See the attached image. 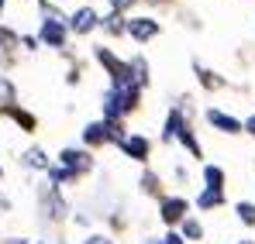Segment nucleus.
<instances>
[{"mask_svg": "<svg viewBox=\"0 0 255 244\" xmlns=\"http://www.w3.org/2000/svg\"><path fill=\"white\" fill-rule=\"evenodd\" d=\"M35 244H48V241H35Z\"/></svg>", "mask_w": 255, "mask_h": 244, "instance_id": "33", "label": "nucleus"}, {"mask_svg": "<svg viewBox=\"0 0 255 244\" xmlns=\"http://www.w3.org/2000/svg\"><path fill=\"white\" fill-rule=\"evenodd\" d=\"M138 100H141V86H111L104 93V121H125L128 114L138 110Z\"/></svg>", "mask_w": 255, "mask_h": 244, "instance_id": "1", "label": "nucleus"}, {"mask_svg": "<svg viewBox=\"0 0 255 244\" xmlns=\"http://www.w3.org/2000/svg\"><path fill=\"white\" fill-rule=\"evenodd\" d=\"M0 14H3V0H0Z\"/></svg>", "mask_w": 255, "mask_h": 244, "instance_id": "31", "label": "nucleus"}, {"mask_svg": "<svg viewBox=\"0 0 255 244\" xmlns=\"http://www.w3.org/2000/svg\"><path fill=\"white\" fill-rule=\"evenodd\" d=\"M118 148H121V155H125V159H131V162H141V165L148 162V155H152V141H148L145 134H138V131H134V134H128Z\"/></svg>", "mask_w": 255, "mask_h": 244, "instance_id": "6", "label": "nucleus"}, {"mask_svg": "<svg viewBox=\"0 0 255 244\" xmlns=\"http://www.w3.org/2000/svg\"><path fill=\"white\" fill-rule=\"evenodd\" d=\"M0 114H3V117H10V121L17 124L24 134H35V131H38V117H35V114H28V110H24V107H17V103H0Z\"/></svg>", "mask_w": 255, "mask_h": 244, "instance_id": "9", "label": "nucleus"}, {"mask_svg": "<svg viewBox=\"0 0 255 244\" xmlns=\"http://www.w3.org/2000/svg\"><path fill=\"white\" fill-rule=\"evenodd\" d=\"M21 165H24V168H35V172H48V168H52V159H48L45 148L31 145V148L21 152Z\"/></svg>", "mask_w": 255, "mask_h": 244, "instance_id": "12", "label": "nucleus"}, {"mask_svg": "<svg viewBox=\"0 0 255 244\" xmlns=\"http://www.w3.org/2000/svg\"><path fill=\"white\" fill-rule=\"evenodd\" d=\"M24 48H28V52H35V48H38V38H35V35H24Z\"/></svg>", "mask_w": 255, "mask_h": 244, "instance_id": "25", "label": "nucleus"}, {"mask_svg": "<svg viewBox=\"0 0 255 244\" xmlns=\"http://www.w3.org/2000/svg\"><path fill=\"white\" fill-rule=\"evenodd\" d=\"M66 38H69V31H66L62 21H55V17H45V21H42L38 41H45L48 48H66Z\"/></svg>", "mask_w": 255, "mask_h": 244, "instance_id": "7", "label": "nucleus"}, {"mask_svg": "<svg viewBox=\"0 0 255 244\" xmlns=\"http://www.w3.org/2000/svg\"><path fill=\"white\" fill-rule=\"evenodd\" d=\"M204 121L211 124L214 131H221V134H242V131H245V121H238L235 114H228V110H221V107H207V110H204Z\"/></svg>", "mask_w": 255, "mask_h": 244, "instance_id": "5", "label": "nucleus"}, {"mask_svg": "<svg viewBox=\"0 0 255 244\" xmlns=\"http://www.w3.org/2000/svg\"><path fill=\"white\" fill-rule=\"evenodd\" d=\"M55 162L62 165V168H69L76 179H83V175L93 172V155H90V148H73V145H69V148H62V152H59V159H55Z\"/></svg>", "mask_w": 255, "mask_h": 244, "instance_id": "4", "label": "nucleus"}, {"mask_svg": "<svg viewBox=\"0 0 255 244\" xmlns=\"http://www.w3.org/2000/svg\"><path fill=\"white\" fill-rule=\"evenodd\" d=\"M83 145L90 148V152H93V148L111 145V124L104 121V117H100V121H90V124L83 127Z\"/></svg>", "mask_w": 255, "mask_h": 244, "instance_id": "8", "label": "nucleus"}, {"mask_svg": "<svg viewBox=\"0 0 255 244\" xmlns=\"http://www.w3.org/2000/svg\"><path fill=\"white\" fill-rule=\"evenodd\" d=\"M38 203H42L45 220H52V224H62L66 213H69V203L62 200V189H55V186H48V182H45L42 193H38Z\"/></svg>", "mask_w": 255, "mask_h": 244, "instance_id": "3", "label": "nucleus"}, {"mask_svg": "<svg viewBox=\"0 0 255 244\" xmlns=\"http://www.w3.org/2000/svg\"><path fill=\"white\" fill-rule=\"evenodd\" d=\"M128 31H131L134 41H148V38L159 35V21H152V17H134V21H128Z\"/></svg>", "mask_w": 255, "mask_h": 244, "instance_id": "14", "label": "nucleus"}, {"mask_svg": "<svg viewBox=\"0 0 255 244\" xmlns=\"http://www.w3.org/2000/svg\"><path fill=\"white\" fill-rule=\"evenodd\" d=\"M80 244H114V238L111 234H86Z\"/></svg>", "mask_w": 255, "mask_h": 244, "instance_id": "21", "label": "nucleus"}, {"mask_svg": "<svg viewBox=\"0 0 255 244\" xmlns=\"http://www.w3.org/2000/svg\"><path fill=\"white\" fill-rule=\"evenodd\" d=\"M162 244H186V241H183L179 231H166V234H162Z\"/></svg>", "mask_w": 255, "mask_h": 244, "instance_id": "23", "label": "nucleus"}, {"mask_svg": "<svg viewBox=\"0 0 255 244\" xmlns=\"http://www.w3.org/2000/svg\"><path fill=\"white\" fill-rule=\"evenodd\" d=\"M10 206H14V203H10V200H7V196L0 193V213H10Z\"/></svg>", "mask_w": 255, "mask_h": 244, "instance_id": "26", "label": "nucleus"}, {"mask_svg": "<svg viewBox=\"0 0 255 244\" xmlns=\"http://www.w3.org/2000/svg\"><path fill=\"white\" fill-rule=\"evenodd\" d=\"M235 213H238V220H242L245 227H255V203H252V200L235 203Z\"/></svg>", "mask_w": 255, "mask_h": 244, "instance_id": "19", "label": "nucleus"}, {"mask_svg": "<svg viewBox=\"0 0 255 244\" xmlns=\"http://www.w3.org/2000/svg\"><path fill=\"white\" fill-rule=\"evenodd\" d=\"M245 134H252V138H255V110L245 117Z\"/></svg>", "mask_w": 255, "mask_h": 244, "instance_id": "24", "label": "nucleus"}, {"mask_svg": "<svg viewBox=\"0 0 255 244\" xmlns=\"http://www.w3.org/2000/svg\"><path fill=\"white\" fill-rule=\"evenodd\" d=\"M3 244H31V241H28V238H7Z\"/></svg>", "mask_w": 255, "mask_h": 244, "instance_id": "28", "label": "nucleus"}, {"mask_svg": "<svg viewBox=\"0 0 255 244\" xmlns=\"http://www.w3.org/2000/svg\"><path fill=\"white\" fill-rule=\"evenodd\" d=\"M190 206H193V203H190L186 196H179V193H176V196H169V193H166V196L159 200V220H162L169 231H176V227L190 217Z\"/></svg>", "mask_w": 255, "mask_h": 244, "instance_id": "2", "label": "nucleus"}, {"mask_svg": "<svg viewBox=\"0 0 255 244\" xmlns=\"http://www.w3.org/2000/svg\"><path fill=\"white\" fill-rule=\"evenodd\" d=\"M200 182H204V189H224L228 186V172L221 168V165H200Z\"/></svg>", "mask_w": 255, "mask_h": 244, "instance_id": "13", "label": "nucleus"}, {"mask_svg": "<svg viewBox=\"0 0 255 244\" xmlns=\"http://www.w3.org/2000/svg\"><path fill=\"white\" fill-rule=\"evenodd\" d=\"M0 41H3V48H14V45H17V35L7 31V28H0ZM0 59H3V52H0Z\"/></svg>", "mask_w": 255, "mask_h": 244, "instance_id": "22", "label": "nucleus"}, {"mask_svg": "<svg viewBox=\"0 0 255 244\" xmlns=\"http://www.w3.org/2000/svg\"><path fill=\"white\" fill-rule=\"evenodd\" d=\"M141 244H162V238H145Z\"/></svg>", "mask_w": 255, "mask_h": 244, "instance_id": "29", "label": "nucleus"}, {"mask_svg": "<svg viewBox=\"0 0 255 244\" xmlns=\"http://www.w3.org/2000/svg\"><path fill=\"white\" fill-rule=\"evenodd\" d=\"M235 244H255V241H249V238H242V241H235Z\"/></svg>", "mask_w": 255, "mask_h": 244, "instance_id": "30", "label": "nucleus"}, {"mask_svg": "<svg viewBox=\"0 0 255 244\" xmlns=\"http://www.w3.org/2000/svg\"><path fill=\"white\" fill-rule=\"evenodd\" d=\"M111 3H114V10L121 14V10H125V7H128V3H134V0H111Z\"/></svg>", "mask_w": 255, "mask_h": 244, "instance_id": "27", "label": "nucleus"}, {"mask_svg": "<svg viewBox=\"0 0 255 244\" xmlns=\"http://www.w3.org/2000/svg\"><path fill=\"white\" fill-rule=\"evenodd\" d=\"M138 189H141V196H152V200H162V196H166L162 175H159V172H152V168H145V172L138 175Z\"/></svg>", "mask_w": 255, "mask_h": 244, "instance_id": "10", "label": "nucleus"}, {"mask_svg": "<svg viewBox=\"0 0 255 244\" xmlns=\"http://www.w3.org/2000/svg\"><path fill=\"white\" fill-rule=\"evenodd\" d=\"M104 28H107V35H125V31H128V24L121 21V14H118V10L104 21Z\"/></svg>", "mask_w": 255, "mask_h": 244, "instance_id": "20", "label": "nucleus"}, {"mask_svg": "<svg viewBox=\"0 0 255 244\" xmlns=\"http://www.w3.org/2000/svg\"><path fill=\"white\" fill-rule=\"evenodd\" d=\"M224 203H228V193H224V189H200V193H197V200H193V206H197L200 213L221 210Z\"/></svg>", "mask_w": 255, "mask_h": 244, "instance_id": "11", "label": "nucleus"}, {"mask_svg": "<svg viewBox=\"0 0 255 244\" xmlns=\"http://www.w3.org/2000/svg\"><path fill=\"white\" fill-rule=\"evenodd\" d=\"M45 175H48V186H55V189H62V186H73V182H80V179H76V175H73L69 168H62L59 162H52V168H48Z\"/></svg>", "mask_w": 255, "mask_h": 244, "instance_id": "17", "label": "nucleus"}, {"mask_svg": "<svg viewBox=\"0 0 255 244\" xmlns=\"http://www.w3.org/2000/svg\"><path fill=\"white\" fill-rule=\"evenodd\" d=\"M197 80H200V86H204V89H224V86H228V80H221V76H217V73H211V69H204V66H197Z\"/></svg>", "mask_w": 255, "mask_h": 244, "instance_id": "18", "label": "nucleus"}, {"mask_svg": "<svg viewBox=\"0 0 255 244\" xmlns=\"http://www.w3.org/2000/svg\"><path fill=\"white\" fill-rule=\"evenodd\" d=\"M100 24V17H97V10L93 7H83V10H76L73 14V21H69V28L76 31V35H86V31H93Z\"/></svg>", "mask_w": 255, "mask_h": 244, "instance_id": "15", "label": "nucleus"}, {"mask_svg": "<svg viewBox=\"0 0 255 244\" xmlns=\"http://www.w3.org/2000/svg\"><path fill=\"white\" fill-rule=\"evenodd\" d=\"M179 234H183V241L190 244V241H204V234H207V231H204L200 217H193V213H190V217L179 224Z\"/></svg>", "mask_w": 255, "mask_h": 244, "instance_id": "16", "label": "nucleus"}, {"mask_svg": "<svg viewBox=\"0 0 255 244\" xmlns=\"http://www.w3.org/2000/svg\"><path fill=\"white\" fill-rule=\"evenodd\" d=\"M0 179H3V165H0Z\"/></svg>", "mask_w": 255, "mask_h": 244, "instance_id": "32", "label": "nucleus"}, {"mask_svg": "<svg viewBox=\"0 0 255 244\" xmlns=\"http://www.w3.org/2000/svg\"><path fill=\"white\" fill-rule=\"evenodd\" d=\"M0 244H3V234H0Z\"/></svg>", "mask_w": 255, "mask_h": 244, "instance_id": "34", "label": "nucleus"}]
</instances>
